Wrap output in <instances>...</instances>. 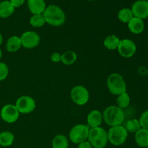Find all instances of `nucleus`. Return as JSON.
Returning a JSON list of instances; mask_svg holds the SVG:
<instances>
[{"instance_id":"f257e3e1","label":"nucleus","mask_w":148,"mask_h":148,"mask_svg":"<svg viewBox=\"0 0 148 148\" xmlns=\"http://www.w3.org/2000/svg\"><path fill=\"white\" fill-rule=\"evenodd\" d=\"M103 119L107 125L111 127L121 125L125 119V113L124 110L117 106H110L104 110Z\"/></svg>"},{"instance_id":"f03ea898","label":"nucleus","mask_w":148,"mask_h":148,"mask_svg":"<svg viewBox=\"0 0 148 148\" xmlns=\"http://www.w3.org/2000/svg\"><path fill=\"white\" fill-rule=\"evenodd\" d=\"M43 15L46 23L54 27L62 25L66 20V15L63 10L53 4L46 7L43 12Z\"/></svg>"},{"instance_id":"7ed1b4c3","label":"nucleus","mask_w":148,"mask_h":148,"mask_svg":"<svg viewBox=\"0 0 148 148\" xmlns=\"http://www.w3.org/2000/svg\"><path fill=\"white\" fill-rule=\"evenodd\" d=\"M88 141L93 148H104L108 144V132L101 127L90 129Z\"/></svg>"},{"instance_id":"20e7f679","label":"nucleus","mask_w":148,"mask_h":148,"mask_svg":"<svg viewBox=\"0 0 148 148\" xmlns=\"http://www.w3.org/2000/svg\"><path fill=\"white\" fill-rule=\"evenodd\" d=\"M107 88L111 94L119 95L127 92V84L121 75L112 73L108 76L106 80Z\"/></svg>"},{"instance_id":"39448f33","label":"nucleus","mask_w":148,"mask_h":148,"mask_svg":"<svg viewBox=\"0 0 148 148\" xmlns=\"http://www.w3.org/2000/svg\"><path fill=\"white\" fill-rule=\"evenodd\" d=\"M108 132V142L114 146H120L124 144L128 137V132L123 126H116L109 129Z\"/></svg>"},{"instance_id":"423d86ee","label":"nucleus","mask_w":148,"mask_h":148,"mask_svg":"<svg viewBox=\"0 0 148 148\" xmlns=\"http://www.w3.org/2000/svg\"><path fill=\"white\" fill-rule=\"evenodd\" d=\"M90 127L88 124H77L71 129L69 138L74 144H80L87 141L89 134Z\"/></svg>"},{"instance_id":"0eeeda50","label":"nucleus","mask_w":148,"mask_h":148,"mask_svg":"<svg viewBox=\"0 0 148 148\" xmlns=\"http://www.w3.org/2000/svg\"><path fill=\"white\" fill-rule=\"evenodd\" d=\"M70 97L72 101L78 106H84L90 98L89 91L82 85H76L71 90Z\"/></svg>"},{"instance_id":"6e6552de","label":"nucleus","mask_w":148,"mask_h":148,"mask_svg":"<svg viewBox=\"0 0 148 148\" xmlns=\"http://www.w3.org/2000/svg\"><path fill=\"white\" fill-rule=\"evenodd\" d=\"M20 114H28L33 112L36 108V101L29 95H23L16 101L15 104Z\"/></svg>"},{"instance_id":"1a4fd4ad","label":"nucleus","mask_w":148,"mask_h":148,"mask_svg":"<svg viewBox=\"0 0 148 148\" xmlns=\"http://www.w3.org/2000/svg\"><path fill=\"white\" fill-rule=\"evenodd\" d=\"M22 46L25 49H31L37 47L40 41L39 34L35 31H26L20 37Z\"/></svg>"},{"instance_id":"9d476101","label":"nucleus","mask_w":148,"mask_h":148,"mask_svg":"<svg viewBox=\"0 0 148 148\" xmlns=\"http://www.w3.org/2000/svg\"><path fill=\"white\" fill-rule=\"evenodd\" d=\"M20 112L15 105L7 104L1 110V117L2 120L8 124H13L18 120Z\"/></svg>"},{"instance_id":"9b49d317","label":"nucleus","mask_w":148,"mask_h":148,"mask_svg":"<svg viewBox=\"0 0 148 148\" xmlns=\"http://www.w3.org/2000/svg\"><path fill=\"white\" fill-rule=\"evenodd\" d=\"M117 50H118L119 53L122 57L131 58L136 53L137 46L134 41L130 39L125 38L120 40Z\"/></svg>"},{"instance_id":"f8f14e48","label":"nucleus","mask_w":148,"mask_h":148,"mask_svg":"<svg viewBox=\"0 0 148 148\" xmlns=\"http://www.w3.org/2000/svg\"><path fill=\"white\" fill-rule=\"evenodd\" d=\"M134 17L144 20L148 17V1L147 0H137L131 9Z\"/></svg>"},{"instance_id":"ddd939ff","label":"nucleus","mask_w":148,"mask_h":148,"mask_svg":"<svg viewBox=\"0 0 148 148\" xmlns=\"http://www.w3.org/2000/svg\"><path fill=\"white\" fill-rule=\"evenodd\" d=\"M103 121V114L97 109H94L89 113L87 117L88 125L90 128H95L101 125Z\"/></svg>"},{"instance_id":"4468645a","label":"nucleus","mask_w":148,"mask_h":148,"mask_svg":"<svg viewBox=\"0 0 148 148\" xmlns=\"http://www.w3.org/2000/svg\"><path fill=\"white\" fill-rule=\"evenodd\" d=\"M27 7L33 14H43L46 8L44 0H27Z\"/></svg>"},{"instance_id":"2eb2a0df","label":"nucleus","mask_w":148,"mask_h":148,"mask_svg":"<svg viewBox=\"0 0 148 148\" xmlns=\"http://www.w3.org/2000/svg\"><path fill=\"white\" fill-rule=\"evenodd\" d=\"M128 27L131 33L134 34H140L144 30L145 23L143 20L134 17L128 23Z\"/></svg>"},{"instance_id":"dca6fc26","label":"nucleus","mask_w":148,"mask_h":148,"mask_svg":"<svg viewBox=\"0 0 148 148\" xmlns=\"http://www.w3.org/2000/svg\"><path fill=\"white\" fill-rule=\"evenodd\" d=\"M135 142L140 147H148V130L141 128L135 133Z\"/></svg>"},{"instance_id":"f3484780","label":"nucleus","mask_w":148,"mask_h":148,"mask_svg":"<svg viewBox=\"0 0 148 148\" xmlns=\"http://www.w3.org/2000/svg\"><path fill=\"white\" fill-rule=\"evenodd\" d=\"M21 47V40L18 36H14L9 38L7 43H6V49H7V51L10 52V53H14V52L20 50Z\"/></svg>"},{"instance_id":"a211bd4d","label":"nucleus","mask_w":148,"mask_h":148,"mask_svg":"<svg viewBox=\"0 0 148 148\" xmlns=\"http://www.w3.org/2000/svg\"><path fill=\"white\" fill-rule=\"evenodd\" d=\"M14 7L12 5L10 1H3L0 2V17L7 18L13 14Z\"/></svg>"},{"instance_id":"6ab92c4d","label":"nucleus","mask_w":148,"mask_h":148,"mask_svg":"<svg viewBox=\"0 0 148 148\" xmlns=\"http://www.w3.org/2000/svg\"><path fill=\"white\" fill-rule=\"evenodd\" d=\"M51 146L52 148H68L69 142L67 137L64 134H57L53 137Z\"/></svg>"},{"instance_id":"aec40b11","label":"nucleus","mask_w":148,"mask_h":148,"mask_svg":"<svg viewBox=\"0 0 148 148\" xmlns=\"http://www.w3.org/2000/svg\"><path fill=\"white\" fill-rule=\"evenodd\" d=\"M77 59V55L74 51H66L61 56V62L65 65H72L75 63Z\"/></svg>"},{"instance_id":"412c9836","label":"nucleus","mask_w":148,"mask_h":148,"mask_svg":"<svg viewBox=\"0 0 148 148\" xmlns=\"http://www.w3.org/2000/svg\"><path fill=\"white\" fill-rule=\"evenodd\" d=\"M120 39L115 35H109L105 38L103 45L108 50H115L118 48Z\"/></svg>"},{"instance_id":"4be33fe9","label":"nucleus","mask_w":148,"mask_h":148,"mask_svg":"<svg viewBox=\"0 0 148 148\" xmlns=\"http://www.w3.org/2000/svg\"><path fill=\"white\" fill-rule=\"evenodd\" d=\"M14 140V134L10 132L5 131L0 133V146H2V147L11 146Z\"/></svg>"},{"instance_id":"5701e85b","label":"nucleus","mask_w":148,"mask_h":148,"mask_svg":"<svg viewBox=\"0 0 148 148\" xmlns=\"http://www.w3.org/2000/svg\"><path fill=\"white\" fill-rule=\"evenodd\" d=\"M133 17V13L130 8H123L118 12V19L124 23H128Z\"/></svg>"},{"instance_id":"b1692460","label":"nucleus","mask_w":148,"mask_h":148,"mask_svg":"<svg viewBox=\"0 0 148 148\" xmlns=\"http://www.w3.org/2000/svg\"><path fill=\"white\" fill-rule=\"evenodd\" d=\"M130 101H131L130 96L127 92L121 93L116 98L117 106L119 107L121 109H124V108H127L130 106Z\"/></svg>"},{"instance_id":"393cba45","label":"nucleus","mask_w":148,"mask_h":148,"mask_svg":"<svg viewBox=\"0 0 148 148\" xmlns=\"http://www.w3.org/2000/svg\"><path fill=\"white\" fill-rule=\"evenodd\" d=\"M30 23L33 27H40L44 25L46 21H45L43 14H33V16L30 19Z\"/></svg>"},{"instance_id":"a878e982","label":"nucleus","mask_w":148,"mask_h":148,"mask_svg":"<svg viewBox=\"0 0 148 148\" xmlns=\"http://www.w3.org/2000/svg\"><path fill=\"white\" fill-rule=\"evenodd\" d=\"M124 127H125V129L127 130V131L128 132L131 133H136L138 130H140L141 129L139 120L137 119L129 120Z\"/></svg>"},{"instance_id":"bb28decb","label":"nucleus","mask_w":148,"mask_h":148,"mask_svg":"<svg viewBox=\"0 0 148 148\" xmlns=\"http://www.w3.org/2000/svg\"><path fill=\"white\" fill-rule=\"evenodd\" d=\"M139 122H140L141 128L148 130V110L144 111L141 114L140 119H139Z\"/></svg>"},{"instance_id":"cd10ccee","label":"nucleus","mask_w":148,"mask_h":148,"mask_svg":"<svg viewBox=\"0 0 148 148\" xmlns=\"http://www.w3.org/2000/svg\"><path fill=\"white\" fill-rule=\"evenodd\" d=\"M9 74V68L4 62H0V82L4 80Z\"/></svg>"},{"instance_id":"c85d7f7f","label":"nucleus","mask_w":148,"mask_h":148,"mask_svg":"<svg viewBox=\"0 0 148 148\" xmlns=\"http://www.w3.org/2000/svg\"><path fill=\"white\" fill-rule=\"evenodd\" d=\"M61 56H62V55L60 53H58V52H54L51 56V59L53 62L58 63V62H61Z\"/></svg>"},{"instance_id":"c756f323","label":"nucleus","mask_w":148,"mask_h":148,"mask_svg":"<svg viewBox=\"0 0 148 148\" xmlns=\"http://www.w3.org/2000/svg\"><path fill=\"white\" fill-rule=\"evenodd\" d=\"M25 0H10V1L14 8H17V7H21L25 3Z\"/></svg>"},{"instance_id":"7c9ffc66","label":"nucleus","mask_w":148,"mask_h":148,"mask_svg":"<svg viewBox=\"0 0 148 148\" xmlns=\"http://www.w3.org/2000/svg\"><path fill=\"white\" fill-rule=\"evenodd\" d=\"M77 148H93L91 145L90 143L87 140V141L83 142V143H80V144L78 145Z\"/></svg>"},{"instance_id":"2f4dec72","label":"nucleus","mask_w":148,"mask_h":148,"mask_svg":"<svg viewBox=\"0 0 148 148\" xmlns=\"http://www.w3.org/2000/svg\"><path fill=\"white\" fill-rule=\"evenodd\" d=\"M2 42H3V36H2V35L1 34V33H0V46L1 45Z\"/></svg>"},{"instance_id":"473e14b6","label":"nucleus","mask_w":148,"mask_h":148,"mask_svg":"<svg viewBox=\"0 0 148 148\" xmlns=\"http://www.w3.org/2000/svg\"><path fill=\"white\" fill-rule=\"evenodd\" d=\"M1 56H2V51H1V50L0 49V59H1Z\"/></svg>"},{"instance_id":"72a5a7b5","label":"nucleus","mask_w":148,"mask_h":148,"mask_svg":"<svg viewBox=\"0 0 148 148\" xmlns=\"http://www.w3.org/2000/svg\"><path fill=\"white\" fill-rule=\"evenodd\" d=\"M88 1H94V0H88Z\"/></svg>"},{"instance_id":"f704fd0d","label":"nucleus","mask_w":148,"mask_h":148,"mask_svg":"<svg viewBox=\"0 0 148 148\" xmlns=\"http://www.w3.org/2000/svg\"><path fill=\"white\" fill-rule=\"evenodd\" d=\"M147 1H148V0H147Z\"/></svg>"}]
</instances>
